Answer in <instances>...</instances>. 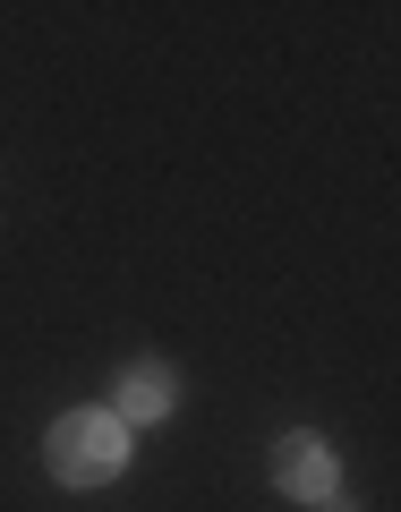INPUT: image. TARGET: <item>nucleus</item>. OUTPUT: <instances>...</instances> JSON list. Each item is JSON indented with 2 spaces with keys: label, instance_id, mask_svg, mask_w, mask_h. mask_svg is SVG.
<instances>
[{
  "label": "nucleus",
  "instance_id": "2",
  "mask_svg": "<svg viewBox=\"0 0 401 512\" xmlns=\"http://www.w3.org/2000/svg\"><path fill=\"white\" fill-rule=\"evenodd\" d=\"M274 487L299 495V504H325L333 495V444L325 436H282L274 444Z\"/></svg>",
  "mask_w": 401,
  "mask_h": 512
},
{
  "label": "nucleus",
  "instance_id": "3",
  "mask_svg": "<svg viewBox=\"0 0 401 512\" xmlns=\"http://www.w3.org/2000/svg\"><path fill=\"white\" fill-rule=\"evenodd\" d=\"M171 402H180V384H171V367H128L120 376V410H111V419L120 427H154V419H171Z\"/></svg>",
  "mask_w": 401,
  "mask_h": 512
},
{
  "label": "nucleus",
  "instance_id": "1",
  "mask_svg": "<svg viewBox=\"0 0 401 512\" xmlns=\"http://www.w3.org/2000/svg\"><path fill=\"white\" fill-rule=\"evenodd\" d=\"M52 478L60 487H103V478H120L128 461V427L111 419V410H69V419H52Z\"/></svg>",
  "mask_w": 401,
  "mask_h": 512
}]
</instances>
